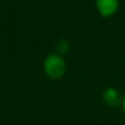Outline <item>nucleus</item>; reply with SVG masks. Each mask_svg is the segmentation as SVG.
<instances>
[{
    "label": "nucleus",
    "mask_w": 125,
    "mask_h": 125,
    "mask_svg": "<svg viewBox=\"0 0 125 125\" xmlns=\"http://www.w3.org/2000/svg\"><path fill=\"white\" fill-rule=\"evenodd\" d=\"M46 76L52 80H58L64 77L66 73V62L64 57L58 54H50L43 64Z\"/></svg>",
    "instance_id": "1"
},
{
    "label": "nucleus",
    "mask_w": 125,
    "mask_h": 125,
    "mask_svg": "<svg viewBox=\"0 0 125 125\" xmlns=\"http://www.w3.org/2000/svg\"><path fill=\"white\" fill-rule=\"evenodd\" d=\"M95 8L102 17L110 18L117 12L120 0H95Z\"/></svg>",
    "instance_id": "2"
},
{
    "label": "nucleus",
    "mask_w": 125,
    "mask_h": 125,
    "mask_svg": "<svg viewBox=\"0 0 125 125\" xmlns=\"http://www.w3.org/2000/svg\"><path fill=\"white\" fill-rule=\"evenodd\" d=\"M103 101L105 102L106 105L111 106V108H116L122 103V98L120 92L113 87H109L103 91Z\"/></svg>",
    "instance_id": "3"
},
{
    "label": "nucleus",
    "mask_w": 125,
    "mask_h": 125,
    "mask_svg": "<svg viewBox=\"0 0 125 125\" xmlns=\"http://www.w3.org/2000/svg\"><path fill=\"white\" fill-rule=\"evenodd\" d=\"M70 48V45H69V42L65 39H62L57 42L56 44V51H57V54L58 55H64L67 54Z\"/></svg>",
    "instance_id": "4"
},
{
    "label": "nucleus",
    "mask_w": 125,
    "mask_h": 125,
    "mask_svg": "<svg viewBox=\"0 0 125 125\" xmlns=\"http://www.w3.org/2000/svg\"><path fill=\"white\" fill-rule=\"evenodd\" d=\"M122 108H123V111L125 112V94H124V97L122 98Z\"/></svg>",
    "instance_id": "5"
}]
</instances>
